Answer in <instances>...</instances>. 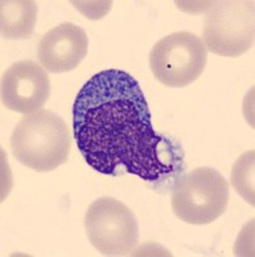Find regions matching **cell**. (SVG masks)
I'll return each mask as SVG.
<instances>
[{
    "label": "cell",
    "instance_id": "obj_1",
    "mask_svg": "<svg viewBox=\"0 0 255 257\" xmlns=\"http://www.w3.org/2000/svg\"><path fill=\"white\" fill-rule=\"evenodd\" d=\"M72 127L85 162L105 175L158 181L182 161L178 148L155 132L146 96L125 71H101L82 85L73 102Z\"/></svg>",
    "mask_w": 255,
    "mask_h": 257
},
{
    "label": "cell",
    "instance_id": "obj_2",
    "mask_svg": "<svg viewBox=\"0 0 255 257\" xmlns=\"http://www.w3.org/2000/svg\"><path fill=\"white\" fill-rule=\"evenodd\" d=\"M71 138L63 118L49 109L25 114L11 138L16 160L38 173H49L67 161Z\"/></svg>",
    "mask_w": 255,
    "mask_h": 257
},
{
    "label": "cell",
    "instance_id": "obj_3",
    "mask_svg": "<svg viewBox=\"0 0 255 257\" xmlns=\"http://www.w3.org/2000/svg\"><path fill=\"white\" fill-rule=\"evenodd\" d=\"M229 199L224 176L210 167L185 174L172 192V208L179 220L191 225L211 224L222 216Z\"/></svg>",
    "mask_w": 255,
    "mask_h": 257
},
{
    "label": "cell",
    "instance_id": "obj_4",
    "mask_svg": "<svg viewBox=\"0 0 255 257\" xmlns=\"http://www.w3.org/2000/svg\"><path fill=\"white\" fill-rule=\"evenodd\" d=\"M201 40L209 52L218 56L246 53L255 40L254 2L223 0L213 4L205 17Z\"/></svg>",
    "mask_w": 255,
    "mask_h": 257
},
{
    "label": "cell",
    "instance_id": "obj_5",
    "mask_svg": "<svg viewBox=\"0 0 255 257\" xmlns=\"http://www.w3.org/2000/svg\"><path fill=\"white\" fill-rule=\"evenodd\" d=\"M208 62L203 40L188 31L173 32L153 45L150 67L158 82L169 88H185L196 81Z\"/></svg>",
    "mask_w": 255,
    "mask_h": 257
},
{
    "label": "cell",
    "instance_id": "obj_6",
    "mask_svg": "<svg viewBox=\"0 0 255 257\" xmlns=\"http://www.w3.org/2000/svg\"><path fill=\"white\" fill-rule=\"evenodd\" d=\"M85 231L94 248L105 256H121L138 243L139 231L134 213L123 202L101 197L85 213Z\"/></svg>",
    "mask_w": 255,
    "mask_h": 257
},
{
    "label": "cell",
    "instance_id": "obj_7",
    "mask_svg": "<svg viewBox=\"0 0 255 257\" xmlns=\"http://www.w3.org/2000/svg\"><path fill=\"white\" fill-rule=\"evenodd\" d=\"M0 88L2 103L22 114L40 111L50 95L47 71L30 59L11 64L2 76Z\"/></svg>",
    "mask_w": 255,
    "mask_h": 257
},
{
    "label": "cell",
    "instance_id": "obj_8",
    "mask_svg": "<svg viewBox=\"0 0 255 257\" xmlns=\"http://www.w3.org/2000/svg\"><path fill=\"white\" fill-rule=\"evenodd\" d=\"M88 35L80 26L63 22L53 27L40 39L38 58L41 67L52 73L72 71L87 57Z\"/></svg>",
    "mask_w": 255,
    "mask_h": 257
},
{
    "label": "cell",
    "instance_id": "obj_9",
    "mask_svg": "<svg viewBox=\"0 0 255 257\" xmlns=\"http://www.w3.org/2000/svg\"><path fill=\"white\" fill-rule=\"evenodd\" d=\"M38 4L33 0H3L0 3V29L3 39L20 40L33 35Z\"/></svg>",
    "mask_w": 255,
    "mask_h": 257
},
{
    "label": "cell",
    "instance_id": "obj_10",
    "mask_svg": "<svg viewBox=\"0 0 255 257\" xmlns=\"http://www.w3.org/2000/svg\"><path fill=\"white\" fill-rule=\"evenodd\" d=\"M255 152L247 151L238 157L231 173V184L238 196L242 197L249 205H255Z\"/></svg>",
    "mask_w": 255,
    "mask_h": 257
}]
</instances>
